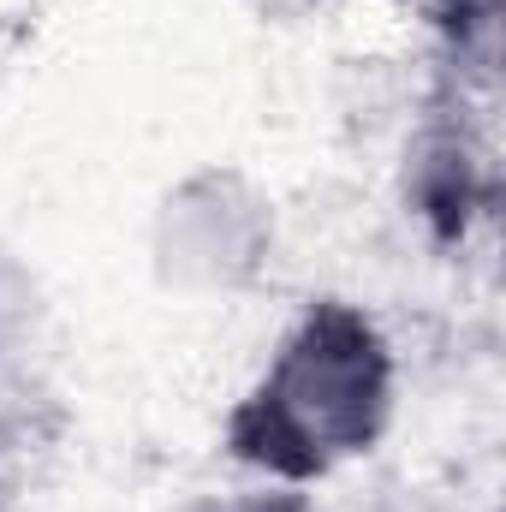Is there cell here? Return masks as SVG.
Returning <instances> with one entry per match:
<instances>
[{
    "instance_id": "ba28073f",
    "label": "cell",
    "mask_w": 506,
    "mask_h": 512,
    "mask_svg": "<svg viewBox=\"0 0 506 512\" xmlns=\"http://www.w3.org/2000/svg\"><path fill=\"white\" fill-rule=\"evenodd\" d=\"M334 512H465V507H459V495H447V489H435V483H411V477H399V483H376V489H364L352 507H334Z\"/></svg>"
},
{
    "instance_id": "7a4b0ae2",
    "label": "cell",
    "mask_w": 506,
    "mask_h": 512,
    "mask_svg": "<svg viewBox=\"0 0 506 512\" xmlns=\"http://www.w3.org/2000/svg\"><path fill=\"white\" fill-rule=\"evenodd\" d=\"M286 262L280 191L245 161H191L143 215L149 286L191 310H239Z\"/></svg>"
},
{
    "instance_id": "8992f818",
    "label": "cell",
    "mask_w": 506,
    "mask_h": 512,
    "mask_svg": "<svg viewBox=\"0 0 506 512\" xmlns=\"http://www.w3.org/2000/svg\"><path fill=\"white\" fill-rule=\"evenodd\" d=\"M48 316H54L48 274L30 262V251H18L12 239H0V364L42 358Z\"/></svg>"
},
{
    "instance_id": "5b68a950",
    "label": "cell",
    "mask_w": 506,
    "mask_h": 512,
    "mask_svg": "<svg viewBox=\"0 0 506 512\" xmlns=\"http://www.w3.org/2000/svg\"><path fill=\"white\" fill-rule=\"evenodd\" d=\"M429 36V72L495 102L501 84V12L506 0H411Z\"/></svg>"
},
{
    "instance_id": "30bf717a",
    "label": "cell",
    "mask_w": 506,
    "mask_h": 512,
    "mask_svg": "<svg viewBox=\"0 0 506 512\" xmlns=\"http://www.w3.org/2000/svg\"><path fill=\"white\" fill-rule=\"evenodd\" d=\"M0 512H24V507H18V501H0Z\"/></svg>"
},
{
    "instance_id": "3957f363",
    "label": "cell",
    "mask_w": 506,
    "mask_h": 512,
    "mask_svg": "<svg viewBox=\"0 0 506 512\" xmlns=\"http://www.w3.org/2000/svg\"><path fill=\"white\" fill-rule=\"evenodd\" d=\"M483 96L423 72L411 114L393 131V203L435 245L465 251L501 209V161Z\"/></svg>"
},
{
    "instance_id": "277c9868",
    "label": "cell",
    "mask_w": 506,
    "mask_h": 512,
    "mask_svg": "<svg viewBox=\"0 0 506 512\" xmlns=\"http://www.w3.org/2000/svg\"><path fill=\"white\" fill-rule=\"evenodd\" d=\"M72 405L42 358L0 364V501H18L48 477V465L66 453Z\"/></svg>"
},
{
    "instance_id": "52a82bcc",
    "label": "cell",
    "mask_w": 506,
    "mask_h": 512,
    "mask_svg": "<svg viewBox=\"0 0 506 512\" xmlns=\"http://www.w3.org/2000/svg\"><path fill=\"white\" fill-rule=\"evenodd\" d=\"M173 512H334L316 489H286V483H262V477H233L221 489H197L191 501Z\"/></svg>"
},
{
    "instance_id": "6da1fadb",
    "label": "cell",
    "mask_w": 506,
    "mask_h": 512,
    "mask_svg": "<svg viewBox=\"0 0 506 512\" xmlns=\"http://www.w3.org/2000/svg\"><path fill=\"white\" fill-rule=\"evenodd\" d=\"M405 411V352L376 304L310 292L215 423L233 477L334 489L393 441Z\"/></svg>"
},
{
    "instance_id": "9c48e42d",
    "label": "cell",
    "mask_w": 506,
    "mask_h": 512,
    "mask_svg": "<svg viewBox=\"0 0 506 512\" xmlns=\"http://www.w3.org/2000/svg\"><path fill=\"white\" fill-rule=\"evenodd\" d=\"M256 30H274V36H298V30H316L340 12V0H233Z\"/></svg>"
}]
</instances>
